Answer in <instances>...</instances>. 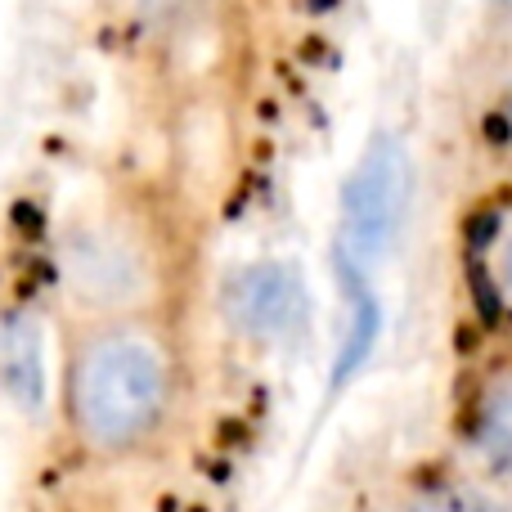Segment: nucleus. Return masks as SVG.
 I'll return each mask as SVG.
<instances>
[{
	"instance_id": "nucleus-1",
	"label": "nucleus",
	"mask_w": 512,
	"mask_h": 512,
	"mask_svg": "<svg viewBox=\"0 0 512 512\" xmlns=\"http://www.w3.org/2000/svg\"><path fill=\"white\" fill-rule=\"evenodd\" d=\"M180 409V364L140 319H90L68 342L63 418L90 459H135L167 436Z\"/></svg>"
},
{
	"instance_id": "nucleus-2",
	"label": "nucleus",
	"mask_w": 512,
	"mask_h": 512,
	"mask_svg": "<svg viewBox=\"0 0 512 512\" xmlns=\"http://www.w3.org/2000/svg\"><path fill=\"white\" fill-rule=\"evenodd\" d=\"M59 288L90 319H140L162 297V248L135 212L77 216L59 239Z\"/></svg>"
},
{
	"instance_id": "nucleus-3",
	"label": "nucleus",
	"mask_w": 512,
	"mask_h": 512,
	"mask_svg": "<svg viewBox=\"0 0 512 512\" xmlns=\"http://www.w3.org/2000/svg\"><path fill=\"white\" fill-rule=\"evenodd\" d=\"M409 153L400 149V140L382 135L369 153L360 158V167L351 171L342 194V261L346 274L360 279V270L378 265L382 256L396 248L400 225L409 216Z\"/></svg>"
},
{
	"instance_id": "nucleus-4",
	"label": "nucleus",
	"mask_w": 512,
	"mask_h": 512,
	"mask_svg": "<svg viewBox=\"0 0 512 512\" xmlns=\"http://www.w3.org/2000/svg\"><path fill=\"white\" fill-rule=\"evenodd\" d=\"M221 310L234 333L256 337V342H283L306 319V292L292 265L256 261L225 279Z\"/></svg>"
},
{
	"instance_id": "nucleus-5",
	"label": "nucleus",
	"mask_w": 512,
	"mask_h": 512,
	"mask_svg": "<svg viewBox=\"0 0 512 512\" xmlns=\"http://www.w3.org/2000/svg\"><path fill=\"white\" fill-rule=\"evenodd\" d=\"M472 441L499 477H512V369L490 378V387L481 391Z\"/></svg>"
},
{
	"instance_id": "nucleus-6",
	"label": "nucleus",
	"mask_w": 512,
	"mask_h": 512,
	"mask_svg": "<svg viewBox=\"0 0 512 512\" xmlns=\"http://www.w3.org/2000/svg\"><path fill=\"white\" fill-rule=\"evenodd\" d=\"M409 512H504L495 499L477 495V490H427L418 495Z\"/></svg>"
},
{
	"instance_id": "nucleus-7",
	"label": "nucleus",
	"mask_w": 512,
	"mask_h": 512,
	"mask_svg": "<svg viewBox=\"0 0 512 512\" xmlns=\"http://www.w3.org/2000/svg\"><path fill=\"white\" fill-rule=\"evenodd\" d=\"M499 283H504V292L512 297V234L504 239V248H499Z\"/></svg>"
},
{
	"instance_id": "nucleus-8",
	"label": "nucleus",
	"mask_w": 512,
	"mask_h": 512,
	"mask_svg": "<svg viewBox=\"0 0 512 512\" xmlns=\"http://www.w3.org/2000/svg\"><path fill=\"white\" fill-rule=\"evenodd\" d=\"M499 122H504V135H508V144H512V90L504 95V108H499Z\"/></svg>"
}]
</instances>
